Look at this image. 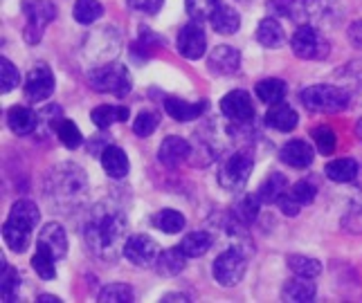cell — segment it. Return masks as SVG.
Returning a JSON list of instances; mask_svg holds the SVG:
<instances>
[{"mask_svg":"<svg viewBox=\"0 0 362 303\" xmlns=\"http://www.w3.org/2000/svg\"><path fill=\"white\" fill-rule=\"evenodd\" d=\"M127 216L124 211L110 202L97 205L88 220L83 222V241L88 245L90 254L104 263H117L124 254V243H127Z\"/></svg>","mask_w":362,"mask_h":303,"instance_id":"obj_1","label":"cell"},{"mask_svg":"<svg viewBox=\"0 0 362 303\" xmlns=\"http://www.w3.org/2000/svg\"><path fill=\"white\" fill-rule=\"evenodd\" d=\"M45 198L57 211L70 213L79 209L88 198V178L81 167L72 162H61L45 175Z\"/></svg>","mask_w":362,"mask_h":303,"instance_id":"obj_2","label":"cell"},{"mask_svg":"<svg viewBox=\"0 0 362 303\" xmlns=\"http://www.w3.org/2000/svg\"><path fill=\"white\" fill-rule=\"evenodd\" d=\"M41 222V211L36 207V202L32 200H18L14 202V207L9 209V218L3 225V238L11 251L23 254L30 245V236L34 232V227H39Z\"/></svg>","mask_w":362,"mask_h":303,"instance_id":"obj_3","label":"cell"},{"mask_svg":"<svg viewBox=\"0 0 362 303\" xmlns=\"http://www.w3.org/2000/svg\"><path fill=\"white\" fill-rule=\"evenodd\" d=\"M255 167V158L250 150H236L221 162L218 171V184L226 191H243V186L250 180V173Z\"/></svg>","mask_w":362,"mask_h":303,"instance_id":"obj_4","label":"cell"},{"mask_svg":"<svg viewBox=\"0 0 362 303\" xmlns=\"http://www.w3.org/2000/svg\"><path fill=\"white\" fill-rule=\"evenodd\" d=\"M88 83L97 93L117 95V97H124L133 85L129 70L119 66V63H106V66L95 68L88 74Z\"/></svg>","mask_w":362,"mask_h":303,"instance_id":"obj_5","label":"cell"},{"mask_svg":"<svg viewBox=\"0 0 362 303\" xmlns=\"http://www.w3.org/2000/svg\"><path fill=\"white\" fill-rule=\"evenodd\" d=\"M23 11L28 25H25V41L30 45L39 43L43 39V32L47 28V23H52L57 18V7L49 0H23Z\"/></svg>","mask_w":362,"mask_h":303,"instance_id":"obj_6","label":"cell"},{"mask_svg":"<svg viewBox=\"0 0 362 303\" xmlns=\"http://www.w3.org/2000/svg\"><path fill=\"white\" fill-rule=\"evenodd\" d=\"M302 104L315 112H340L349 106V95L335 85H310L302 90Z\"/></svg>","mask_w":362,"mask_h":303,"instance_id":"obj_7","label":"cell"},{"mask_svg":"<svg viewBox=\"0 0 362 303\" xmlns=\"http://www.w3.org/2000/svg\"><path fill=\"white\" fill-rule=\"evenodd\" d=\"M247 270V259L239 247H228L223 254H218V259L214 261V279L218 285L223 287H234L243 281Z\"/></svg>","mask_w":362,"mask_h":303,"instance_id":"obj_8","label":"cell"},{"mask_svg":"<svg viewBox=\"0 0 362 303\" xmlns=\"http://www.w3.org/2000/svg\"><path fill=\"white\" fill-rule=\"evenodd\" d=\"M291 47L299 59H306V61L324 59L331 52V45L324 41V36L315 28H310V25H302V28L293 34Z\"/></svg>","mask_w":362,"mask_h":303,"instance_id":"obj_9","label":"cell"},{"mask_svg":"<svg viewBox=\"0 0 362 303\" xmlns=\"http://www.w3.org/2000/svg\"><path fill=\"white\" fill-rule=\"evenodd\" d=\"M124 256H127L135 268H153L160 256L158 243L144 234L129 236L127 243H124Z\"/></svg>","mask_w":362,"mask_h":303,"instance_id":"obj_10","label":"cell"},{"mask_svg":"<svg viewBox=\"0 0 362 303\" xmlns=\"http://www.w3.org/2000/svg\"><path fill=\"white\" fill-rule=\"evenodd\" d=\"M221 112L234 124H250L255 119V104L245 90H232L221 99Z\"/></svg>","mask_w":362,"mask_h":303,"instance_id":"obj_11","label":"cell"},{"mask_svg":"<svg viewBox=\"0 0 362 303\" xmlns=\"http://www.w3.org/2000/svg\"><path fill=\"white\" fill-rule=\"evenodd\" d=\"M54 93V74L47 66H36L30 70L28 79H25V97L34 104H39V101H45L49 95Z\"/></svg>","mask_w":362,"mask_h":303,"instance_id":"obj_12","label":"cell"},{"mask_svg":"<svg viewBox=\"0 0 362 303\" xmlns=\"http://www.w3.org/2000/svg\"><path fill=\"white\" fill-rule=\"evenodd\" d=\"M205 49H207V39H205V32H203L201 25H198L196 20L185 25L178 34V52L185 59L196 61L205 54Z\"/></svg>","mask_w":362,"mask_h":303,"instance_id":"obj_13","label":"cell"},{"mask_svg":"<svg viewBox=\"0 0 362 303\" xmlns=\"http://www.w3.org/2000/svg\"><path fill=\"white\" fill-rule=\"evenodd\" d=\"M189 155H192V144L178 135L167 137V140L160 144V150H158V160H160L162 167H167V169H176L178 164L189 160Z\"/></svg>","mask_w":362,"mask_h":303,"instance_id":"obj_14","label":"cell"},{"mask_svg":"<svg viewBox=\"0 0 362 303\" xmlns=\"http://www.w3.org/2000/svg\"><path fill=\"white\" fill-rule=\"evenodd\" d=\"M207 63L214 74H234L241 68V54L232 45H218L209 52Z\"/></svg>","mask_w":362,"mask_h":303,"instance_id":"obj_15","label":"cell"},{"mask_svg":"<svg viewBox=\"0 0 362 303\" xmlns=\"http://www.w3.org/2000/svg\"><path fill=\"white\" fill-rule=\"evenodd\" d=\"M165 110H167V115L176 121H194L207 110V101H196V104H192V101H182L178 97H167Z\"/></svg>","mask_w":362,"mask_h":303,"instance_id":"obj_16","label":"cell"},{"mask_svg":"<svg viewBox=\"0 0 362 303\" xmlns=\"http://www.w3.org/2000/svg\"><path fill=\"white\" fill-rule=\"evenodd\" d=\"M7 126L11 129V133H16L21 137L32 135L39 129V115L28 106H14L7 110Z\"/></svg>","mask_w":362,"mask_h":303,"instance_id":"obj_17","label":"cell"},{"mask_svg":"<svg viewBox=\"0 0 362 303\" xmlns=\"http://www.w3.org/2000/svg\"><path fill=\"white\" fill-rule=\"evenodd\" d=\"M279 158L284 164H288L293 169H306L310 167V162H313V148L304 140H291L279 150Z\"/></svg>","mask_w":362,"mask_h":303,"instance_id":"obj_18","label":"cell"},{"mask_svg":"<svg viewBox=\"0 0 362 303\" xmlns=\"http://www.w3.org/2000/svg\"><path fill=\"white\" fill-rule=\"evenodd\" d=\"M39 245L49 249L54 254V259H64L66 251H68V236L64 232V227L57 225V222H49L41 230V236H39Z\"/></svg>","mask_w":362,"mask_h":303,"instance_id":"obj_19","label":"cell"},{"mask_svg":"<svg viewBox=\"0 0 362 303\" xmlns=\"http://www.w3.org/2000/svg\"><path fill=\"white\" fill-rule=\"evenodd\" d=\"M281 299L286 303H308L315 299V283L306 279V276H299L284 285L281 290Z\"/></svg>","mask_w":362,"mask_h":303,"instance_id":"obj_20","label":"cell"},{"mask_svg":"<svg viewBox=\"0 0 362 303\" xmlns=\"http://www.w3.org/2000/svg\"><path fill=\"white\" fill-rule=\"evenodd\" d=\"M297 112L288 106L284 104V101H279V104H272L268 115H266V121L268 126H272V129H277L281 133H291L295 126H297Z\"/></svg>","mask_w":362,"mask_h":303,"instance_id":"obj_21","label":"cell"},{"mask_svg":"<svg viewBox=\"0 0 362 303\" xmlns=\"http://www.w3.org/2000/svg\"><path fill=\"white\" fill-rule=\"evenodd\" d=\"M102 167L104 171L110 175V178H124V175L129 173L131 164H129V158L127 153L119 148V146H108L104 153H102Z\"/></svg>","mask_w":362,"mask_h":303,"instance_id":"obj_22","label":"cell"},{"mask_svg":"<svg viewBox=\"0 0 362 303\" xmlns=\"http://www.w3.org/2000/svg\"><path fill=\"white\" fill-rule=\"evenodd\" d=\"M185 263H187V254L180 247H171L167 251H162L156 261V270L160 276H176L185 270Z\"/></svg>","mask_w":362,"mask_h":303,"instance_id":"obj_23","label":"cell"},{"mask_svg":"<svg viewBox=\"0 0 362 303\" xmlns=\"http://www.w3.org/2000/svg\"><path fill=\"white\" fill-rule=\"evenodd\" d=\"M209 23H211V28H214L218 34H226V36L234 34L236 30L241 28V18H239V14H236V11H234L232 7L223 5V3L214 9V14L209 16Z\"/></svg>","mask_w":362,"mask_h":303,"instance_id":"obj_24","label":"cell"},{"mask_svg":"<svg viewBox=\"0 0 362 303\" xmlns=\"http://www.w3.org/2000/svg\"><path fill=\"white\" fill-rule=\"evenodd\" d=\"M324 173L329 175L333 182H354L358 175V162L351 158H342V160H333L327 164Z\"/></svg>","mask_w":362,"mask_h":303,"instance_id":"obj_25","label":"cell"},{"mask_svg":"<svg viewBox=\"0 0 362 303\" xmlns=\"http://www.w3.org/2000/svg\"><path fill=\"white\" fill-rule=\"evenodd\" d=\"M284 191H288V180H286L281 173H270L268 180L259 186L257 196H259L261 202H264V205H272V202L279 200V196Z\"/></svg>","mask_w":362,"mask_h":303,"instance_id":"obj_26","label":"cell"},{"mask_svg":"<svg viewBox=\"0 0 362 303\" xmlns=\"http://www.w3.org/2000/svg\"><path fill=\"white\" fill-rule=\"evenodd\" d=\"M264 205V202L259 200V196H243L239 202L234 205V222L239 225H252L259 216V207Z\"/></svg>","mask_w":362,"mask_h":303,"instance_id":"obj_27","label":"cell"},{"mask_svg":"<svg viewBox=\"0 0 362 303\" xmlns=\"http://www.w3.org/2000/svg\"><path fill=\"white\" fill-rule=\"evenodd\" d=\"M90 119L99 129H108V126H113L115 121H127L129 110L124 106H97L90 112Z\"/></svg>","mask_w":362,"mask_h":303,"instance_id":"obj_28","label":"cell"},{"mask_svg":"<svg viewBox=\"0 0 362 303\" xmlns=\"http://www.w3.org/2000/svg\"><path fill=\"white\" fill-rule=\"evenodd\" d=\"M209 247H211V236L207 232H192V234H187L180 243V249L189 259H198L207 254Z\"/></svg>","mask_w":362,"mask_h":303,"instance_id":"obj_29","label":"cell"},{"mask_svg":"<svg viewBox=\"0 0 362 303\" xmlns=\"http://www.w3.org/2000/svg\"><path fill=\"white\" fill-rule=\"evenodd\" d=\"M257 41L264 45V47H277V45H281V41H284L281 25L274 20V18H264V20L259 23Z\"/></svg>","mask_w":362,"mask_h":303,"instance_id":"obj_30","label":"cell"},{"mask_svg":"<svg viewBox=\"0 0 362 303\" xmlns=\"http://www.w3.org/2000/svg\"><path fill=\"white\" fill-rule=\"evenodd\" d=\"M54 254L49 249H45V247H36V254L32 256V268H34V272L41 276V279H45V281H52L54 276H57V268H54Z\"/></svg>","mask_w":362,"mask_h":303,"instance_id":"obj_31","label":"cell"},{"mask_svg":"<svg viewBox=\"0 0 362 303\" xmlns=\"http://www.w3.org/2000/svg\"><path fill=\"white\" fill-rule=\"evenodd\" d=\"M52 126H54V133H57V137L61 140V144L64 146H68V148H77L79 144H81V131L77 129V124L74 121H70V119H64V117H57L54 121H52Z\"/></svg>","mask_w":362,"mask_h":303,"instance_id":"obj_32","label":"cell"},{"mask_svg":"<svg viewBox=\"0 0 362 303\" xmlns=\"http://www.w3.org/2000/svg\"><path fill=\"white\" fill-rule=\"evenodd\" d=\"M0 292H3V301L11 303L18 299V292H21V279H18V272L7 265L3 261V274H0Z\"/></svg>","mask_w":362,"mask_h":303,"instance_id":"obj_33","label":"cell"},{"mask_svg":"<svg viewBox=\"0 0 362 303\" xmlns=\"http://www.w3.org/2000/svg\"><path fill=\"white\" fill-rule=\"evenodd\" d=\"M286 95V85L281 79H264L257 83V97L264 101V104L272 106V104H279Z\"/></svg>","mask_w":362,"mask_h":303,"instance_id":"obj_34","label":"cell"},{"mask_svg":"<svg viewBox=\"0 0 362 303\" xmlns=\"http://www.w3.org/2000/svg\"><path fill=\"white\" fill-rule=\"evenodd\" d=\"M153 222H156L158 230H162L165 234H178V232H182V227L187 225L185 216H182L180 211H176V209H162L160 213H156Z\"/></svg>","mask_w":362,"mask_h":303,"instance_id":"obj_35","label":"cell"},{"mask_svg":"<svg viewBox=\"0 0 362 303\" xmlns=\"http://www.w3.org/2000/svg\"><path fill=\"white\" fill-rule=\"evenodd\" d=\"M72 14H74V20H77V23L90 25L97 18H102L104 7H102V3H99V0H77V3H74V11H72Z\"/></svg>","mask_w":362,"mask_h":303,"instance_id":"obj_36","label":"cell"},{"mask_svg":"<svg viewBox=\"0 0 362 303\" xmlns=\"http://www.w3.org/2000/svg\"><path fill=\"white\" fill-rule=\"evenodd\" d=\"M99 303H131L135 301V292L131 285H124V283H113V285H106L102 292H99Z\"/></svg>","mask_w":362,"mask_h":303,"instance_id":"obj_37","label":"cell"},{"mask_svg":"<svg viewBox=\"0 0 362 303\" xmlns=\"http://www.w3.org/2000/svg\"><path fill=\"white\" fill-rule=\"evenodd\" d=\"M288 268L297 274V276H306V279H315V276L322 272V265L315 259H308L302 254L288 256Z\"/></svg>","mask_w":362,"mask_h":303,"instance_id":"obj_38","label":"cell"},{"mask_svg":"<svg viewBox=\"0 0 362 303\" xmlns=\"http://www.w3.org/2000/svg\"><path fill=\"white\" fill-rule=\"evenodd\" d=\"M223 3V0H187V14H189L196 23L209 20L214 14V9Z\"/></svg>","mask_w":362,"mask_h":303,"instance_id":"obj_39","label":"cell"},{"mask_svg":"<svg viewBox=\"0 0 362 303\" xmlns=\"http://www.w3.org/2000/svg\"><path fill=\"white\" fill-rule=\"evenodd\" d=\"M158 124H160V115L156 110H142L133 121V133L137 137H148L158 129Z\"/></svg>","mask_w":362,"mask_h":303,"instance_id":"obj_40","label":"cell"},{"mask_svg":"<svg viewBox=\"0 0 362 303\" xmlns=\"http://www.w3.org/2000/svg\"><path fill=\"white\" fill-rule=\"evenodd\" d=\"M18 81H21V74H18L16 66L3 57L0 59V90H3V95L14 90V88L18 85Z\"/></svg>","mask_w":362,"mask_h":303,"instance_id":"obj_41","label":"cell"},{"mask_svg":"<svg viewBox=\"0 0 362 303\" xmlns=\"http://www.w3.org/2000/svg\"><path fill=\"white\" fill-rule=\"evenodd\" d=\"M313 137H315L317 150H320L322 155H333L338 140H335V133L329 129V126H320V129H315L313 131Z\"/></svg>","mask_w":362,"mask_h":303,"instance_id":"obj_42","label":"cell"},{"mask_svg":"<svg viewBox=\"0 0 362 303\" xmlns=\"http://www.w3.org/2000/svg\"><path fill=\"white\" fill-rule=\"evenodd\" d=\"M291 194H293V198L299 202V205H310V202L315 200V186L310 184V182H306V180H302V182H295L293 184V189H291Z\"/></svg>","mask_w":362,"mask_h":303,"instance_id":"obj_43","label":"cell"},{"mask_svg":"<svg viewBox=\"0 0 362 303\" xmlns=\"http://www.w3.org/2000/svg\"><path fill=\"white\" fill-rule=\"evenodd\" d=\"M277 205H279V209L286 213V216H297L299 213V209H302V205L293 198V194H291V189L288 191H284L281 196H279V200H277Z\"/></svg>","mask_w":362,"mask_h":303,"instance_id":"obj_44","label":"cell"},{"mask_svg":"<svg viewBox=\"0 0 362 303\" xmlns=\"http://www.w3.org/2000/svg\"><path fill=\"white\" fill-rule=\"evenodd\" d=\"M127 3H129L131 9L142 11V14H156L165 0H127Z\"/></svg>","mask_w":362,"mask_h":303,"instance_id":"obj_45","label":"cell"},{"mask_svg":"<svg viewBox=\"0 0 362 303\" xmlns=\"http://www.w3.org/2000/svg\"><path fill=\"white\" fill-rule=\"evenodd\" d=\"M268 7H274L277 9V14H284V16H295L293 14V7H295V0H270Z\"/></svg>","mask_w":362,"mask_h":303,"instance_id":"obj_46","label":"cell"},{"mask_svg":"<svg viewBox=\"0 0 362 303\" xmlns=\"http://www.w3.org/2000/svg\"><path fill=\"white\" fill-rule=\"evenodd\" d=\"M349 41H351L354 47L362 49V20H356L351 28H349Z\"/></svg>","mask_w":362,"mask_h":303,"instance_id":"obj_47","label":"cell"},{"mask_svg":"<svg viewBox=\"0 0 362 303\" xmlns=\"http://www.w3.org/2000/svg\"><path fill=\"white\" fill-rule=\"evenodd\" d=\"M162 301H189V299H187L185 295H165Z\"/></svg>","mask_w":362,"mask_h":303,"instance_id":"obj_48","label":"cell"},{"mask_svg":"<svg viewBox=\"0 0 362 303\" xmlns=\"http://www.w3.org/2000/svg\"><path fill=\"white\" fill-rule=\"evenodd\" d=\"M39 303H59V299L49 297V295H43V297H39Z\"/></svg>","mask_w":362,"mask_h":303,"instance_id":"obj_49","label":"cell"},{"mask_svg":"<svg viewBox=\"0 0 362 303\" xmlns=\"http://www.w3.org/2000/svg\"><path fill=\"white\" fill-rule=\"evenodd\" d=\"M356 135L360 137V142H362V119H358V124H356Z\"/></svg>","mask_w":362,"mask_h":303,"instance_id":"obj_50","label":"cell"}]
</instances>
